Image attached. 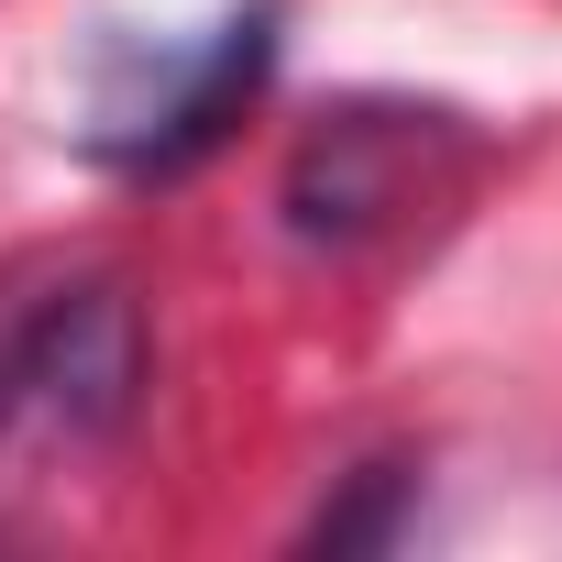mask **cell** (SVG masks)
Here are the masks:
<instances>
[{
  "mask_svg": "<svg viewBox=\"0 0 562 562\" xmlns=\"http://www.w3.org/2000/svg\"><path fill=\"white\" fill-rule=\"evenodd\" d=\"M276 0H243V12H221L210 34L188 45H155L100 111H89V155L122 166V177H188L276 78Z\"/></svg>",
  "mask_w": 562,
  "mask_h": 562,
  "instance_id": "cell-1",
  "label": "cell"
},
{
  "mask_svg": "<svg viewBox=\"0 0 562 562\" xmlns=\"http://www.w3.org/2000/svg\"><path fill=\"white\" fill-rule=\"evenodd\" d=\"M155 342H144V299L122 276H67V288H34L23 321V408H45L67 441H122L144 408Z\"/></svg>",
  "mask_w": 562,
  "mask_h": 562,
  "instance_id": "cell-2",
  "label": "cell"
},
{
  "mask_svg": "<svg viewBox=\"0 0 562 562\" xmlns=\"http://www.w3.org/2000/svg\"><path fill=\"white\" fill-rule=\"evenodd\" d=\"M441 144H452V111H321V133L288 166V232L331 254L375 243L386 221L419 210Z\"/></svg>",
  "mask_w": 562,
  "mask_h": 562,
  "instance_id": "cell-3",
  "label": "cell"
},
{
  "mask_svg": "<svg viewBox=\"0 0 562 562\" xmlns=\"http://www.w3.org/2000/svg\"><path fill=\"white\" fill-rule=\"evenodd\" d=\"M408 507H419V474L408 463H353V485L310 518V551H386Z\"/></svg>",
  "mask_w": 562,
  "mask_h": 562,
  "instance_id": "cell-4",
  "label": "cell"
},
{
  "mask_svg": "<svg viewBox=\"0 0 562 562\" xmlns=\"http://www.w3.org/2000/svg\"><path fill=\"white\" fill-rule=\"evenodd\" d=\"M23 321H34V288H12V276H0V419L23 408Z\"/></svg>",
  "mask_w": 562,
  "mask_h": 562,
  "instance_id": "cell-5",
  "label": "cell"
}]
</instances>
